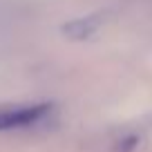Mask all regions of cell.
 <instances>
[{"instance_id": "6da1fadb", "label": "cell", "mask_w": 152, "mask_h": 152, "mask_svg": "<svg viewBox=\"0 0 152 152\" xmlns=\"http://www.w3.org/2000/svg\"><path fill=\"white\" fill-rule=\"evenodd\" d=\"M52 112V105H25V107H0V130L25 128L43 121Z\"/></svg>"}]
</instances>
